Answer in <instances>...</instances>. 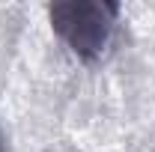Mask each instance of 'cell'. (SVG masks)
I'll return each mask as SVG.
<instances>
[{
  "label": "cell",
  "mask_w": 155,
  "mask_h": 152,
  "mask_svg": "<svg viewBox=\"0 0 155 152\" xmlns=\"http://www.w3.org/2000/svg\"><path fill=\"white\" fill-rule=\"evenodd\" d=\"M51 27L69 51L81 60H96L110 45L116 18H119V3L110 0H69L54 3L48 9Z\"/></svg>",
  "instance_id": "6da1fadb"
},
{
  "label": "cell",
  "mask_w": 155,
  "mask_h": 152,
  "mask_svg": "<svg viewBox=\"0 0 155 152\" xmlns=\"http://www.w3.org/2000/svg\"><path fill=\"white\" fill-rule=\"evenodd\" d=\"M0 152H3V140H0Z\"/></svg>",
  "instance_id": "7a4b0ae2"
}]
</instances>
